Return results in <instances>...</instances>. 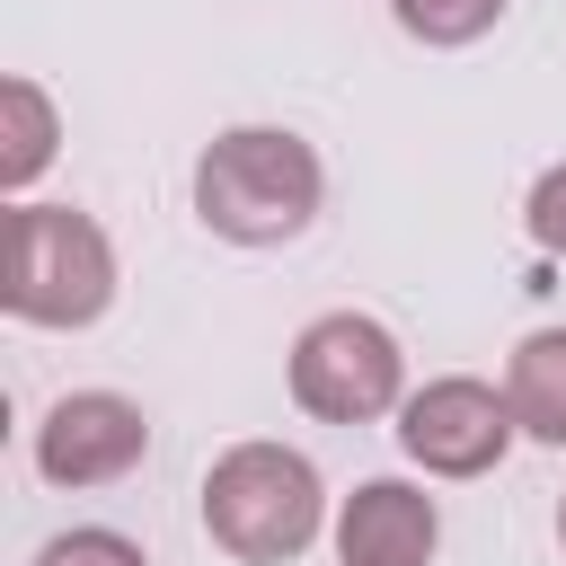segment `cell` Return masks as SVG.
Wrapping results in <instances>:
<instances>
[{"mask_svg": "<svg viewBox=\"0 0 566 566\" xmlns=\"http://www.w3.org/2000/svg\"><path fill=\"white\" fill-rule=\"evenodd\" d=\"M513 398H495L486 380H424L407 407H398V442L407 460H424L433 478H478L504 460L513 442Z\"/></svg>", "mask_w": 566, "mask_h": 566, "instance_id": "5b68a950", "label": "cell"}, {"mask_svg": "<svg viewBox=\"0 0 566 566\" xmlns=\"http://www.w3.org/2000/svg\"><path fill=\"white\" fill-rule=\"evenodd\" d=\"M398 336L363 310H336V318H310L301 345H292V398L327 424H371L398 407Z\"/></svg>", "mask_w": 566, "mask_h": 566, "instance_id": "277c9868", "label": "cell"}, {"mask_svg": "<svg viewBox=\"0 0 566 566\" xmlns=\"http://www.w3.org/2000/svg\"><path fill=\"white\" fill-rule=\"evenodd\" d=\"M504 398H513V424H522L531 442H557V451H566V327H539V336L513 345Z\"/></svg>", "mask_w": 566, "mask_h": 566, "instance_id": "ba28073f", "label": "cell"}, {"mask_svg": "<svg viewBox=\"0 0 566 566\" xmlns=\"http://www.w3.org/2000/svg\"><path fill=\"white\" fill-rule=\"evenodd\" d=\"M35 566H150V557L124 531H62V539L35 548Z\"/></svg>", "mask_w": 566, "mask_h": 566, "instance_id": "8fae6325", "label": "cell"}, {"mask_svg": "<svg viewBox=\"0 0 566 566\" xmlns=\"http://www.w3.org/2000/svg\"><path fill=\"white\" fill-rule=\"evenodd\" d=\"M142 451H150V424H142V407L115 398V389L62 398V407L44 416V433H35V469H44L53 486H106V478H124Z\"/></svg>", "mask_w": 566, "mask_h": 566, "instance_id": "8992f818", "label": "cell"}, {"mask_svg": "<svg viewBox=\"0 0 566 566\" xmlns=\"http://www.w3.org/2000/svg\"><path fill=\"white\" fill-rule=\"evenodd\" d=\"M0 301L35 327H88L115 301V248L71 203H9L0 221Z\"/></svg>", "mask_w": 566, "mask_h": 566, "instance_id": "7a4b0ae2", "label": "cell"}, {"mask_svg": "<svg viewBox=\"0 0 566 566\" xmlns=\"http://www.w3.org/2000/svg\"><path fill=\"white\" fill-rule=\"evenodd\" d=\"M389 9H398V27L424 35V44H469V35H486V27L504 18V0H389Z\"/></svg>", "mask_w": 566, "mask_h": 566, "instance_id": "30bf717a", "label": "cell"}, {"mask_svg": "<svg viewBox=\"0 0 566 566\" xmlns=\"http://www.w3.org/2000/svg\"><path fill=\"white\" fill-rule=\"evenodd\" d=\"M195 212L230 248H283L318 212V150L274 124H239L195 159Z\"/></svg>", "mask_w": 566, "mask_h": 566, "instance_id": "6da1fadb", "label": "cell"}, {"mask_svg": "<svg viewBox=\"0 0 566 566\" xmlns=\"http://www.w3.org/2000/svg\"><path fill=\"white\" fill-rule=\"evenodd\" d=\"M531 239L566 256V168H548V177L531 186Z\"/></svg>", "mask_w": 566, "mask_h": 566, "instance_id": "7c38bea8", "label": "cell"}, {"mask_svg": "<svg viewBox=\"0 0 566 566\" xmlns=\"http://www.w3.org/2000/svg\"><path fill=\"white\" fill-rule=\"evenodd\" d=\"M318 513H327L318 469H310L301 451H283V442H239V451H221L212 478H203V531H212L239 566H283V557H301V548L318 539Z\"/></svg>", "mask_w": 566, "mask_h": 566, "instance_id": "3957f363", "label": "cell"}, {"mask_svg": "<svg viewBox=\"0 0 566 566\" xmlns=\"http://www.w3.org/2000/svg\"><path fill=\"white\" fill-rule=\"evenodd\" d=\"M0 106H9V150H0V177H9V186H27V177L53 159V106H44V88H35V80H9V88H0Z\"/></svg>", "mask_w": 566, "mask_h": 566, "instance_id": "9c48e42d", "label": "cell"}, {"mask_svg": "<svg viewBox=\"0 0 566 566\" xmlns=\"http://www.w3.org/2000/svg\"><path fill=\"white\" fill-rule=\"evenodd\" d=\"M557 539H566V513H557Z\"/></svg>", "mask_w": 566, "mask_h": 566, "instance_id": "4fadbf2b", "label": "cell"}, {"mask_svg": "<svg viewBox=\"0 0 566 566\" xmlns=\"http://www.w3.org/2000/svg\"><path fill=\"white\" fill-rule=\"evenodd\" d=\"M433 531H442L433 522V495H416L398 478H371L336 513V557L345 566H424L433 557Z\"/></svg>", "mask_w": 566, "mask_h": 566, "instance_id": "52a82bcc", "label": "cell"}]
</instances>
